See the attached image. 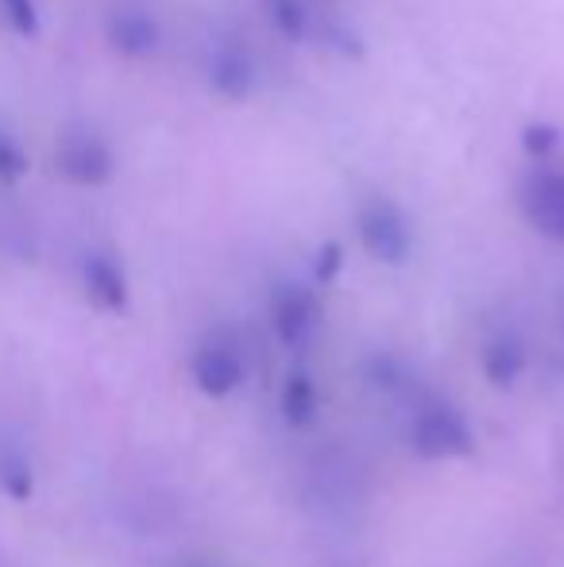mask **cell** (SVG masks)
Listing matches in <instances>:
<instances>
[{"label": "cell", "instance_id": "cell-1", "mask_svg": "<svg viewBox=\"0 0 564 567\" xmlns=\"http://www.w3.org/2000/svg\"><path fill=\"white\" fill-rule=\"evenodd\" d=\"M410 449L429 463L464 460L475 452V433L457 405L433 398V402L418 405L414 421H410Z\"/></svg>", "mask_w": 564, "mask_h": 567}, {"label": "cell", "instance_id": "cell-2", "mask_svg": "<svg viewBox=\"0 0 564 567\" xmlns=\"http://www.w3.org/2000/svg\"><path fill=\"white\" fill-rule=\"evenodd\" d=\"M356 236H360L363 251L383 267H402L414 251V231H410L407 213L387 197H376L356 213Z\"/></svg>", "mask_w": 564, "mask_h": 567}, {"label": "cell", "instance_id": "cell-3", "mask_svg": "<svg viewBox=\"0 0 564 567\" xmlns=\"http://www.w3.org/2000/svg\"><path fill=\"white\" fill-rule=\"evenodd\" d=\"M189 374H194V386L205 398L236 394L244 382V355L236 340L225 337V332H213L209 340H202V348L189 359Z\"/></svg>", "mask_w": 564, "mask_h": 567}, {"label": "cell", "instance_id": "cell-4", "mask_svg": "<svg viewBox=\"0 0 564 567\" xmlns=\"http://www.w3.org/2000/svg\"><path fill=\"white\" fill-rule=\"evenodd\" d=\"M321 321V306H317V293L301 282H283L271 293V324L275 337L283 348H306L309 337L317 332Z\"/></svg>", "mask_w": 564, "mask_h": 567}, {"label": "cell", "instance_id": "cell-5", "mask_svg": "<svg viewBox=\"0 0 564 567\" xmlns=\"http://www.w3.org/2000/svg\"><path fill=\"white\" fill-rule=\"evenodd\" d=\"M59 171L74 186H105L113 178V151L101 135L93 132H70L59 143Z\"/></svg>", "mask_w": 564, "mask_h": 567}, {"label": "cell", "instance_id": "cell-6", "mask_svg": "<svg viewBox=\"0 0 564 567\" xmlns=\"http://www.w3.org/2000/svg\"><path fill=\"white\" fill-rule=\"evenodd\" d=\"M522 213L542 236L564 244V171H537L522 186Z\"/></svg>", "mask_w": 564, "mask_h": 567}, {"label": "cell", "instance_id": "cell-7", "mask_svg": "<svg viewBox=\"0 0 564 567\" xmlns=\"http://www.w3.org/2000/svg\"><path fill=\"white\" fill-rule=\"evenodd\" d=\"M109 47L121 51L124 59H147V54L158 51L163 43V31H158V20L143 8H121V12L109 16L105 23Z\"/></svg>", "mask_w": 564, "mask_h": 567}, {"label": "cell", "instance_id": "cell-8", "mask_svg": "<svg viewBox=\"0 0 564 567\" xmlns=\"http://www.w3.org/2000/svg\"><path fill=\"white\" fill-rule=\"evenodd\" d=\"M209 85H213V93L225 101H248L259 85L256 59H252L244 47H233V43L221 47L209 59Z\"/></svg>", "mask_w": 564, "mask_h": 567}, {"label": "cell", "instance_id": "cell-9", "mask_svg": "<svg viewBox=\"0 0 564 567\" xmlns=\"http://www.w3.org/2000/svg\"><path fill=\"white\" fill-rule=\"evenodd\" d=\"M82 282L98 309H105V313H124L129 309V275H124V267L113 255H90L82 262Z\"/></svg>", "mask_w": 564, "mask_h": 567}, {"label": "cell", "instance_id": "cell-10", "mask_svg": "<svg viewBox=\"0 0 564 567\" xmlns=\"http://www.w3.org/2000/svg\"><path fill=\"white\" fill-rule=\"evenodd\" d=\"M480 367L488 386L511 390L522 379V371H526V343L514 337V332H495V337L483 343Z\"/></svg>", "mask_w": 564, "mask_h": 567}, {"label": "cell", "instance_id": "cell-11", "mask_svg": "<svg viewBox=\"0 0 564 567\" xmlns=\"http://www.w3.org/2000/svg\"><path fill=\"white\" fill-rule=\"evenodd\" d=\"M279 410L290 429H309L317 421V413H321V394H317V382L306 367H294V371L286 374Z\"/></svg>", "mask_w": 564, "mask_h": 567}, {"label": "cell", "instance_id": "cell-12", "mask_svg": "<svg viewBox=\"0 0 564 567\" xmlns=\"http://www.w3.org/2000/svg\"><path fill=\"white\" fill-rule=\"evenodd\" d=\"M267 12H271V23L283 39L290 43H301L309 35V8L306 0H267Z\"/></svg>", "mask_w": 564, "mask_h": 567}, {"label": "cell", "instance_id": "cell-13", "mask_svg": "<svg viewBox=\"0 0 564 567\" xmlns=\"http://www.w3.org/2000/svg\"><path fill=\"white\" fill-rule=\"evenodd\" d=\"M561 143H564V132L557 124H550V120H534V124L522 127V147L534 158H550Z\"/></svg>", "mask_w": 564, "mask_h": 567}, {"label": "cell", "instance_id": "cell-14", "mask_svg": "<svg viewBox=\"0 0 564 567\" xmlns=\"http://www.w3.org/2000/svg\"><path fill=\"white\" fill-rule=\"evenodd\" d=\"M23 174H28V151L0 124V182H20Z\"/></svg>", "mask_w": 564, "mask_h": 567}, {"label": "cell", "instance_id": "cell-15", "mask_svg": "<svg viewBox=\"0 0 564 567\" xmlns=\"http://www.w3.org/2000/svg\"><path fill=\"white\" fill-rule=\"evenodd\" d=\"M0 12H4L8 23H12V31H20V35H28V39L39 35V8H35V0H0Z\"/></svg>", "mask_w": 564, "mask_h": 567}, {"label": "cell", "instance_id": "cell-16", "mask_svg": "<svg viewBox=\"0 0 564 567\" xmlns=\"http://www.w3.org/2000/svg\"><path fill=\"white\" fill-rule=\"evenodd\" d=\"M0 483L8 486V494H16V498H23V494L31 491V475H28V463L20 460V455H0Z\"/></svg>", "mask_w": 564, "mask_h": 567}, {"label": "cell", "instance_id": "cell-17", "mask_svg": "<svg viewBox=\"0 0 564 567\" xmlns=\"http://www.w3.org/2000/svg\"><path fill=\"white\" fill-rule=\"evenodd\" d=\"M340 267H345V247L340 244H321V251H317L314 259V282H332V278L340 275Z\"/></svg>", "mask_w": 564, "mask_h": 567}]
</instances>
